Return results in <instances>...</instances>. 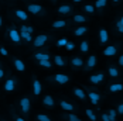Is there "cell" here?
<instances>
[{
	"label": "cell",
	"instance_id": "e575fe53",
	"mask_svg": "<svg viewBox=\"0 0 123 121\" xmlns=\"http://www.w3.org/2000/svg\"><path fill=\"white\" fill-rule=\"evenodd\" d=\"M79 51L84 52V54H86V52L89 51V42H88V41H82L81 45H79Z\"/></svg>",
	"mask_w": 123,
	"mask_h": 121
},
{
	"label": "cell",
	"instance_id": "d6a6232c",
	"mask_svg": "<svg viewBox=\"0 0 123 121\" xmlns=\"http://www.w3.org/2000/svg\"><path fill=\"white\" fill-rule=\"evenodd\" d=\"M82 10L86 11L88 14H93V13H95V6H93V4H84V6H82Z\"/></svg>",
	"mask_w": 123,
	"mask_h": 121
},
{
	"label": "cell",
	"instance_id": "f6af8a7d",
	"mask_svg": "<svg viewBox=\"0 0 123 121\" xmlns=\"http://www.w3.org/2000/svg\"><path fill=\"white\" fill-rule=\"evenodd\" d=\"M117 63H119V66H122L123 68V52L119 55V59H117Z\"/></svg>",
	"mask_w": 123,
	"mask_h": 121
},
{
	"label": "cell",
	"instance_id": "7dc6e473",
	"mask_svg": "<svg viewBox=\"0 0 123 121\" xmlns=\"http://www.w3.org/2000/svg\"><path fill=\"white\" fill-rule=\"evenodd\" d=\"M119 21H120V23H122V24H123V14H122V16H120V17H119Z\"/></svg>",
	"mask_w": 123,
	"mask_h": 121
},
{
	"label": "cell",
	"instance_id": "b9f144b4",
	"mask_svg": "<svg viewBox=\"0 0 123 121\" xmlns=\"http://www.w3.org/2000/svg\"><path fill=\"white\" fill-rule=\"evenodd\" d=\"M100 118H102V121H111V117L108 116V113H102L100 114Z\"/></svg>",
	"mask_w": 123,
	"mask_h": 121
},
{
	"label": "cell",
	"instance_id": "ee69618b",
	"mask_svg": "<svg viewBox=\"0 0 123 121\" xmlns=\"http://www.w3.org/2000/svg\"><path fill=\"white\" fill-rule=\"evenodd\" d=\"M116 111H117V114H120V116H123V101H122V103H119V106H117V109H116Z\"/></svg>",
	"mask_w": 123,
	"mask_h": 121
},
{
	"label": "cell",
	"instance_id": "816d5d0a",
	"mask_svg": "<svg viewBox=\"0 0 123 121\" xmlns=\"http://www.w3.org/2000/svg\"><path fill=\"white\" fill-rule=\"evenodd\" d=\"M111 121H116V120H111Z\"/></svg>",
	"mask_w": 123,
	"mask_h": 121
},
{
	"label": "cell",
	"instance_id": "f907efd6",
	"mask_svg": "<svg viewBox=\"0 0 123 121\" xmlns=\"http://www.w3.org/2000/svg\"><path fill=\"white\" fill-rule=\"evenodd\" d=\"M51 1H52V3H57V1H58V0H51Z\"/></svg>",
	"mask_w": 123,
	"mask_h": 121
},
{
	"label": "cell",
	"instance_id": "8992f818",
	"mask_svg": "<svg viewBox=\"0 0 123 121\" xmlns=\"http://www.w3.org/2000/svg\"><path fill=\"white\" fill-rule=\"evenodd\" d=\"M17 106H18V110L21 111L23 116H28L30 114V109H31V100L28 97H21L18 100Z\"/></svg>",
	"mask_w": 123,
	"mask_h": 121
},
{
	"label": "cell",
	"instance_id": "1f68e13d",
	"mask_svg": "<svg viewBox=\"0 0 123 121\" xmlns=\"http://www.w3.org/2000/svg\"><path fill=\"white\" fill-rule=\"evenodd\" d=\"M37 63L41 68H45V69H51L52 68V62L51 60H37Z\"/></svg>",
	"mask_w": 123,
	"mask_h": 121
},
{
	"label": "cell",
	"instance_id": "5bb4252c",
	"mask_svg": "<svg viewBox=\"0 0 123 121\" xmlns=\"http://www.w3.org/2000/svg\"><path fill=\"white\" fill-rule=\"evenodd\" d=\"M72 11H74V7L71 4H61L57 9V13L62 14V16H69V14H72Z\"/></svg>",
	"mask_w": 123,
	"mask_h": 121
},
{
	"label": "cell",
	"instance_id": "8fae6325",
	"mask_svg": "<svg viewBox=\"0 0 123 121\" xmlns=\"http://www.w3.org/2000/svg\"><path fill=\"white\" fill-rule=\"evenodd\" d=\"M41 104L44 107H47V109L52 110L55 107V100H54V97L51 96V94H45V96L43 97V100H41Z\"/></svg>",
	"mask_w": 123,
	"mask_h": 121
},
{
	"label": "cell",
	"instance_id": "30bf717a",
	"mask_svg": "<svg viewBox=\"0 0 123 121\" xmlns=\"http://www.w3.org/2000/svg\"><path fill=\"white\" fill-rule=\"evenodd\" d=\"M69 62H71L72 69H82V68H85V60L82 59L81 56H72Z\"/></svg>",
	"mask_w": 123,
	"mask_h": 121
},
{
	"label": "cell",
	"instance_id": "db71d44e",
	"mask_svg": "<svg viewBox=\"0 0 123 121\" xmlns=\"http://www.w3.org/2000/svg\"><path fill=\"white\" fill-rule=\"evenodd\" d=\"M12 1H13V0H12Z\"/></svg>",
	"mask_w": 123,
	"mask_h": 121
},
{
	"label": "cell",
	"instance_id": "4316f807",
	"mask_svg": "<svg viewBox=\"0 0 123 121\" xmlns=\"http://www.w3.org/2000/svg\"><path fill=\"white\" fill-rule=\"evenodd\" d=\"M54 63L57 66H67V58L65 56H61V55H55L54 56Z\"/></svg>",
	"mask_w": 123,
	"mask_h": 121
},
{
	"label": "cell",
	"instance_id": "603a6c76",
	"mask_svg": "<svg viewBox=\"0 0 123 121\" xmlns=\"http://www.w3.org/2000/svg\"><path fill=\"white\" fill-rule=\"evenodd\" d=\"M34 59L36 60H49L51 59V55H49L47 51H43V52L34 54Z\"/></svg>",
	"mask_w": 123,
	"mask_h": 121
},
{
	"label": "cell",
	"instance_id": "f546056e",
	"mask_svg": "<svg viewBox=\"0 0 123 121\" xmlns=\"http://www.w3.org/2000/svg\"><path fill=\"white\" fill-rule=\"evenodd\" d=\"M18 31L33 34V33H34V27H31V25H18Z\"/></svg>",
	"mask_w": 123,
	"mask_h": 121
},
{
	"label": "cell",
	"instance_id": "f5cc1de1",
	"mask_svg": "<svg viewBox=\"0 0 123 121\" xmlns=\"http://www.w3.org/2000/svg\"><path fill=\"white\" fill-rule=\"evenodd\" d=\"M0 118H1V117H0Z\"/></svg>",
	"mask_w": 123,
	"mask_h": 121
},
{
	"label": "cell",
	"instance_id": "7402d4cb",
	"mask_svg": "<svg viewBox=\"0 0 123 121\" xmlns=\"http://www.w3.org/2000/svg\"><path fill=\"white\" fill-rule=\"evenodd\" d=\"M93 6H95V10H96L99 14H102V13H103V9L108 6V0H96Z\"/></svg>",
	"mask_w": 123,
	"mask_h": 121
},
{
	"label": "cell",
	"instance_id": "3957f363",
	"mask_svg": "<svg viewBox=\"0 0 123 121\" xmlns=\"http://www.w3.org/2000/svg\"><path fill=\"white\" fill-rule=\"evenodd\" d=\"M25 7H27V10L30 14H33V16H38V17H44L47 11H45V9L41 6V4H38V3H27L25 4Z\"/></svg>",
	"mask_w": 123,
	"mask_h": 121
},
{
	"label": "cell",
	"instance_id": "d6986e66",
	"mask_svg": "<svg viewBox=\"0 0 123 121\" xmlns=\"http://www.w3.org/2000/svg\"><path fill=\"white\" fill-rule=\"evenodd\" d=\"M68 24H69V23H68L67 20H55V21L51 23V27H52L54 30H61V28H65Z\"/></svg>",
	"mask_w": 123,
	"mask_h": 121
},
{
	"label": "cell",
	"instance_id": "e0dca14e",
	"mask_svg": "<svg viewBox=\"0 0 123 121\" xmlns=\"http://www.w3.org/2000/svg\"><path fill=\"white\" fill-rule=\"evenodd\" d=\"M108 41H109V33H108V30L106 28H100L99 30V44L103 45Z\"/></svg>",
	"mask_w": 123,
	"mask_h": 121
},
{
	"label": "cell",
	"instance_id": "ab89813d",
	"mask_svg": "<svg viewBox=\"0 0 123 121\" xmlns=\"http://www.w3.org/2000/svg\"><path fill=\"white\" fill-rule=\"evenodd\" d=\"M67 44H68V39L67 38H61V39L57 41V47H65Z\"/></svg>",
	"mask_w": 123,
	"mask_h": 121
},
{
	"label": "cell",
	"instance_id": "681fc988",
	"mask_svg": "<svg viewBox=\"0 0 123 121\" xmlns=\"http://www.w3.org/2000/svg\"><path fill=\"white\" fill-rule=\"evenodd\" d=\"M72 1H74V3H81L82 0H72Z\"/></svg>",
	"mask_w": 123,
	"mask_h": 121
},
{
	"label": "cell",
	"instance_id": "f35d334b",
	"mask_svg": "<svg viewBox=\"0 0 123 121\" xmlns=\"http://www.w3.org/2000/svg\"><path fill=\"white\" fill-rule=\"evenodd\" d=\"M6 75H7V72H6V68H4V65L0 62V80H1Z\"/></svg>",
	"mask_w": 123,
	"mask_h": 121
},
{
	"label": "cell",
	"instance_id": "83f0119b",
	"mask_svg": "<svg viewBox=\"0 0 123 121\" xmlns=\"http://www.w3.org/2000/svg\"><path fill=\"white\" fill-rule=\"evenodd\" d=\"M86 33H88V27H76L74 30L75 37H82V35H85Z\"/></svg>",
	"mask_w": 123,
	"mask_h": 121
},
{
	"label": "cell",
	"instance_id": "6da1fadb",
	"mask_svg": "<svg viewBox=\"0 0 123 121\" xmlns=\"http://www.w3.org/2000/svg\"><path fill=\"white\" fill-rule=\"evenodd\" d=\"M6 37L12 41L14 45H17V47H20V45L23 44V39H21V37H20V31H18V28L14 24H10V27L7 28Z\"/></svg>",
	"mask_w": 123,
	"mask_h": 121
},
{
	"label": "cell",
	"instance_id": "bcb514c9",
	"mask_svg": "<svg viewBox=\"0 0 123 121\" xmlns=\"http://www.w3.org/2000/svg\"><path fill=\"white\" fill-rule=\"evenodd\" d=\"M3 24H4V18H3V17L0 16V28L3 27Z\"/></svg>",
	"mask_w": 123,
	"mask_h": 121
},
{
	"label": "cell",
	"instance_id": "74e56055",
	"mask_svg": "<svg viewBox=\"0 0 123 121\" xmlns=\"http://www.w3.org/2000/svg\"><path fill=\"white\" fill-rule=\"evenodd\" d=\"M115 27H116V31H117L119 34H123V24L119 21V20L115 23Z\"/></svg>",
	"mask_w": 123,
	"mask_h": 121
},
{
	"label": "cell",
	"instance_id": "7bdbcfd3",
	"mask_svg": "<svg viewBox=\"0 0 123 121\" xmlns=\"http://www.w3.org/2000/svg\"><path fill=\"white\" fill-rule=\"evenodd\" d=\"M65 48H67V51H72V49L75 48V44H74V42H69V41H68V44L65 45Z\"/></svg>",
	"mask_w": 123,
	"mask_h": 121
},
{
	"label": "cell",
	"instance_id": "9c48e42d",
	"mask_svg": "<svg viewBox=\"0 0 123 121\" xmlns=\"http://www.w3.org/2000/svg\"><path fill=\"white\" fill-rule=\"evenodd\" d=\"M119 48H120V44H119V42H116V44H113V45H109V47H106V48L103 49V55H105V56H113V55L117 54Z\"/></svg>",
	"mask_w": 123,
	"mask_h": 121
},
{
	"label": "cell",
	"instance_id": "484cf974",
	"mask_svg": "<svg viewBox=\"0 0 123 121\" xmlns=\"http://www.w3.org/2000/svg\"><path fill=\"white\" fill-rule=\"evenodd\" d=\"M108 90L111 93H117V92H122L123 90V83H111Z\"/></svg>",
	"mask_w": 123,
	"mask_h": 121
},
{
	"label": "cell",
	"instance_id": "60d3db41",
	"mask_svg": "<svg viewBox=\"0 0 123 121\" xmlns=\"http://www.w3.org/2000/svg\"><path fill=\"white\" fill-rule=\"evenodd\" d=\"M0 54H1L3 56H9V51L6 49L4 45H1V44H0Z\"/></svg>",
	"mask_w": 123,
	"mask_h": 121
},
{
	"label": "cell",
	"instance_id": "4fadbf2b",
	"mask_svg": "<svg viewBox=\"0 0 123 121\" xmlns=\"http://www.w3.org/2000/svg\"><path fill=\"white\" fill-rule=\"evenodd\" d=\"M12 60H13V65H14V68L17 69V72H25L27 66H25V63H24L21 59H20V58H17V56H13Z\"/></svg>",
	"mask_w": 123,
	"mask_h": 121
},
{
	"label": "cell",
	"instance_id": "52a82bcc",
	"mask_svg": "<svg viewBox=\"0 0 123 121\" xmlns=\"http://www.w3.org/2000/svg\"><path fill=\"white\" fill-rule=\"evenodd\" d=\"M51 38H52V37L49 35V34H38V35L33 39V48H41V47H44Z\"/></svg>",
	"mask_w": 123,
	"mask_h": 121
},
{
	"label": "cell",
	"instance_id": "277c9868",
	"mask_svg": "<svg viewBox=\"0 0 123 121\" xmlns=\"http://www.w3.org/2000/svg\"><path fill=\"white\" fill-rule=\"evenodd\" d=\"M85 90L88 92L86 96L89 97L91 104L95 106V107H99V103H100V100H102V94H100V92H99V90H95V89H91V87H85Z\"/></svg>",
	"mask_w": 123,
	"mask_h": 121
},
{
	"label": "cell",
	"instance_id": "c3c4849f",
	"mask_svg": "<svg viewBox=\"0 0 123 121\" xmlns=\"http://www.w3.org/2000/svg\"><path fill=\"white\" fill-rule=\"evenodd\" d=\"M112 1H113V3H116V4H117V3H120V0H112Z\"/></svg>",
	"mask_w": 123,
	"mask_h": 121
},
{
	"label": "cell",
	"instance_id": "5b68a950",
	"mask_svg": "<svg viewBox=\"0 0 123 121\" xmlns=\"http://www.w3.org/2000/svg\"><path fill=\"white\" fill-rule=\"evenodd\" d=\"M47 80L52 82V83H57V85H67V83H69L71 77L68 75H64V73H54V75L47 77Z\"/></svg>",
	"mask_w": 123,
	"mask_h": 121
},
{
	"label": "cell",
	"instance_id": "4dcf8cb0",
	"mask_svg": "<svg viewBox=\"0 0 123 121\" xmlns=\"http://www.w3.org/2000/svg\"><path fill=\"white\" fill-rule=\"evenodd\" d=\"M85 114L88 116V118H89L91 121H98V117H96V114L93 113V110L86 109V110H85Z\"/></svg>",
	"mask_w": 123,
	"mask_h": 121
},
{
	"label": "cell",
	"instance_id": "f1b7e54d",
	"mask_svg": "<svg viewBox=\"0 0 123 121\" xmlns=\"http://www.w3.org/2000/svg\"><path fill=\"white\" fill-rule=\"evenodd\" d=\"M20 37H21V39L24 41V42H27V44H30V42H33V37H31V34L30 33H21L20 31Z\"/></svg>",
	"mask_w": 123,
	"mask_h": 121
},
{
	"label": "cell",
	"instance_id": "836d02e7",
	"mask_svg": "<svg viewBox=\"0 0 123 121\" xmlns=\"http://www.w3.org/2000/svg\"><path fill=\"white\" fill-rule=\"evenodd\" d=\"M10 114H12V117H13V121H25L21 116H18V114L14 111V109H13V107L10 109Z\"/></svg>",
	"mask_w": 123,
	"mask_h": 121
},
{
	"label": "cell",
	"instance_id": "9a60e30c",
	"mask_svg": "<svg viewBox=\"0 0 123 121\" xmlns=\"http://www.w3.org/2000/svg\"><path fill=\"white\" fill-rule=\"evenodd\" d=\"M103 79H105V73L103 72H99V73H96V75H91V76H89V82H91L92 85H99V83H102Z\"/></svg>",
	"mask_w": 123,
	"mask_h": 121
},
{
	"label": "cell",
	"instance_id": "7c38bea8",
	"mask_svg": "<svg viewBox=\"0 0 123 121\" xmlns=\"http://www.w3.org/2000/svg\"><path fill=\"white\" fill-rule=\"evenodd\" d=\"M96 63H98V58H96V55H89V58L86 59L85 62V71H92L95 66H96Z\"/></svg>",
	"mask_w": 123,
	"mask_h": 121
},
{
	"label": "cell",
	"instance_id": "44dd1931",
	"mask_svg": "<svg viewBox=\"0 0 123 121\" xmlns=\"http://www.w3.org/2000/svg\"><path fill=\"white\" fill-rule=\"evenodd\" d=\"M72 93H74V96H76L79 100H82V101H85L86 97H88L85 94V90L81 89V87H74V89H72Z\"/></svg>",
	"mask_w": 123,
	"mask_h": 121
},
{
	"label": "cell",
	"instance_id": "7a4b0ae2",
	"mask_svg": "<svg viewBox=\"0 0 123 121\" xmlns=\"http://www.w3.org/2000/svg\"><path fill=\"white\" fill-rule=\"evenodd\" d=\"M18 79L16 77V76H13L10 71H7V79H6V82H4V85H3V89H4V92H14L17 87H18Z\"/></svg>",
	"mask_w": 123,
	"mask_h": 121
},
{
	"label": "cell",
	"instance_id": "cb8c5ba5",
	"mask_svg": "<svg viewBox=\"0 0 123 121\" xmlns=\"http://www.w3.org/2000/svg\"><path fill=\"white\" fill-rule=\"evenodd\" d=\"M14 16H16L20 21H28V14H27L24 10H20V9L14 10Z\"/></svg>",
	"mask_w": 123,
	"mask_h": 121
},
{
	"label": "cell",
	"instance_id": "d4e9b609",
	"mask_svg": "<svg viewBox=\"0 0 123 121\" xmlns=\"http://www.w3.org/2000/svg\"><path fill=\"white\" fill-rule=\"evenodd\" d=\"M89 18L86 17V16H82V14H79V13H76L74 17H72V21H74L75 24H82V23H86Z\"/></svg>",
	"mask_w": 123,
	"mask_h": 121
},
{
	"label": "cell",
	"instance_id": "ffe728a7",
	"mask_svg": "<svg viewBox=\"0 0 123 121\" xmlns=\"http://www.w3.org/2000/svg\"><path fill=\"white\" fill-rule=\"evenodd\" d=\"M108 75L111 76L112 79H117V77L120 76V72H119V69H117L115 65H109V66H108Z\"/></svg>",
	"mask_w": 123,
	"mask_h": 121
},
{
	"label": "cell",
	"instance_id": "ac0fdd59",
	"mask_svg": "<svg viewBox=\"0 0 123 121\" xmlns=\"http://www.w3.org/2000/svg\"><path fill=\"white\" fill-rule=\"evenodd\" d=\"M61 118L64 121H82L76 114H74V113H62Z\"/></svg>",
	"mask_w": 123,
	"mask_h": 121
},
{
	"label": "cell",
	"instance_id": "ba28073f",
	"mask_svg": "<svg viewBox=\"0 0 123 121\" xmlns=\"http://www.w3.org/2000/svg\"><path fill=\"white\" fill-rule=\"evenodd\" d=\"M31 82H33V83H31V86H33V96L38 97L41 94V92H43V86H41V83H40V80L37 79L36 75L31 76Z\"/></svg>",
	"mask_w": 123,
	"mask_h": 121
},
{
	"label": "cell",
	"instance_id": "2e32d148",
	"mask_svg": "<svg viewBox=\"0 0 123 121\" xmlns=\"http://www.w3.org/2000/svg\"><path fill=\"white\" fill-rule=\"evenodd\" d=\"M60 106H61L62 110H65V111H69V113H74L75 110L78 109L75 104L69 103V101H67V100H60Z\"/></svg>",
	"mask_w": 123,
	"mask_h": 121
},
{
	"label": "cell",
	"instance_id": "8d00e7d4",
	"mask_svg": "<svg viewBox=\"0 0 123 121\" xmlns=\"http://www.w3.org/2000/svg\"><path fill=\"white\" fill-rule=\"evenodd\" d=\"M108 116L111 117V120H116V116H117V111L115 109H109V111H108Z\"/></svg>",
	"mask_w": 123,
	"mask_h": 121
},
{
	"label": "cell",
	"instance_id": "d590c367",
	"mask_svg": "<svg viewBox=\"0 0 123 121\" xmlns=\"http://www.w3.org/2000/svg\"><path fill=\"white\" fill-rule=\"evenodd\" d=\"M36 118H37V121H51V118H49L47 114H41V113L36 116Z\"/></svg>",
	"mask_w": 123,
	"mask_h": 121
}]
</instances>
